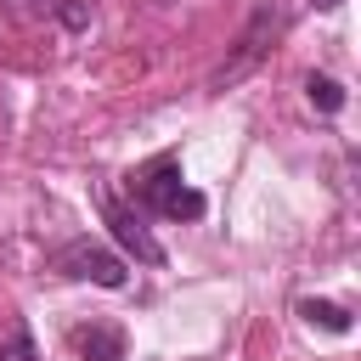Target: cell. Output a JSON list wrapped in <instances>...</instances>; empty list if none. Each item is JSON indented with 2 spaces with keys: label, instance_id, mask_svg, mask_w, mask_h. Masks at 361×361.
I'll return each mask as SVG.
<instances>
[{
  "label": "cell",
  "instance_id": "cell-1",
  "mask_svg": "<svg viewBox=\"0 0 361 361\" xmlns=\"http://www.w3.org/2000/svg\"><path fill=\"white\" fill-rule=\"evenodd\" d=\"M130 192H135L141 209H152L164 220H197L203 214V192L180 186V158L175 152H158L147 169H135L130 175Z\"/></svg>",
  "mask_w": 361,
  "mask_h": 361
},
{
  "label": "cell",
  "instance_id": "cell-2",
  "mask_svg": "<svg viewBox=\"0 0 361 361\" xmlns=\"http://www.w3.org/2000/svg\"><path fill=\"white\" fill-rule=\"evenodd\" d=\"M56 271H68V276H79V282H96V288H124V282H130L124 259L107 254V248H96V243H85V237L56 254Z\"/></svg>",
  "mask_w": 361,
  "mask_h": 361
},
{
  "label": "cell",
  "instance_id": "cell-3",
  "mask_svg": "<svg viewBox=\"0 0 361 361\" xmlns=\"http://www.w3.org/2000/svg\"><path fill=\"white\" fill-rule=\"evenodd\" d=\"M102 214H107V226H113V237L124 243V248H135V259H147V265H164V248L147 237V226L118 203V197H102Z\"/></svg>",
  "mask_w": 361,
  "mask_h": 361
},
{
  "label": "cell",
  "instance_id": "cell-4",
  "mask_svg": "<svg viewBox=\"0 0 361 361\" xmlns=\"http://www.w3.org/2000/svg\"><path fill=\"white\" fill-rule=\"evenodd\" d=\"M265 28H276V6H259V11H254V23H248V34H243L237 62H226V68L214 73V85H226V79H237V73H248V68L259 62V51H265Z\"/></svg>",
  "mask_w": 361,
  "mask_h": 361
},
{
  "label": "cell",
  "instance_id": "cell-5",
  "mask_svg": "<svg viewBox=\"0 0 361 361\" xmlns=\"http://www.w3.org/2000/svg\"><path fill=\"white\" fill-rule=\"evenodd\" d=\"M73 350H79L85 361H124V333L90 322V327H73Z\"/></svg>",
  "mask_w": 361,
  "mask_h": 361
},
{
  "label": "cell",
  "instance_id": "cell-6",
  "mask_svg": "<svg viewBox=\"0 0 361 361\" xmlns=\"http://www.w3.org/2000/svg\"><path fill=\"white\" fill-rule=\"evenodd\" d=\"M305 96H310V107H322V113H338V107H344V85L327 79V73H310V79H305Z\"/></svg>",
  "mask_w": 361,
  "mask_h": 361
},
{
  "label": "cell",
  "instance_id": "cell-7",
  "mask_svg": "<svg viewBox=\"0 0 361 361\" xmlns=\"http://www.w3.org/2000/svg\"><path fill=\"white\" fill-rule=\"evenodd\" d=\"M305 322H316L327 333H350V310L333 305V299H305Z\"/></svg>",
  "mask_w": 361,
  "mask_h": 361
},
{
  "label": "cell",
  "instance_id": "cell-8",
  "mask_svg": "<svg viewBox=\"0 0 361 361\" xmlns=\"http://www.w3.org/2000/svg\"><path fill=\"white\" fill-rule=\"evenodd\" d=\"M0 361H39V355H34V338H28V327H11V333H6V350H0Z\"/></svg>",
  "mask_w": 361,
  "mask_h": 361
},
{
  "label": "cell",
  "instance_id": "cell-9",
  "mask_svg": "<svg viewBox=\"0 0 361 361\" xmlns=\"http://www.w3.org/2000/svg\"><path fill=\"white\" fill-rule=\"evenodd\" d=\"M310 6H322V11H333V6H344V0H310Z\"/></svg>",
  "mask_w": 361,
  "mask_h": 361
},
{
  "label": "cell",
  "instance_id": "cell-10",
  "mask_svg": "<svg viewBox=\"0 0 361 361\" xmlns=\"http://www.w3.org/2000/svg\"><path fill=\"white\" fill-rule=\"evenodd\" d=\"M23 6H28V0H23ZM39 6H45V0H39Z\"/></svg>",
  "mask_w": 361,
  "mask_h": 361
}]
</instances>
